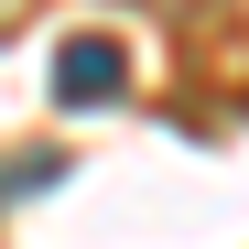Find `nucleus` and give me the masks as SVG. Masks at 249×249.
I'll use <instances>...</instances> for the list:
<instances>
[{
	"instance_id": "obj_1",
	"label": "nucleus",
	"mask_w": 249,
	"mask_h": 249,
	"mask_svg": "<svg viewBox=\"0 0 249 249\" xmlns=\"http://www.w3.org/2000/svg\"><path fill=\"white\" fill-rule=\"evenodd\" d=\"M130 98V54L108 33H65L54 44V108H119Z\"/></svg>"
}]
</instances>
